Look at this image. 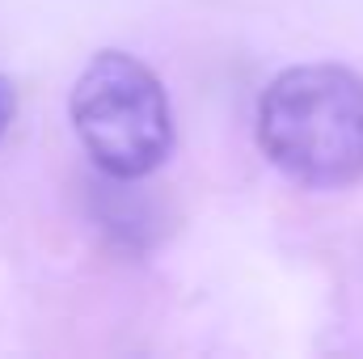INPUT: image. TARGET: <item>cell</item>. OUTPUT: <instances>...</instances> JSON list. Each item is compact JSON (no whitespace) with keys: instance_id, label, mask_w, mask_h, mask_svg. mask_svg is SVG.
<instances>
[{"instance_id":"7a4b0ae2","label":"cell","mask_w":363,"mask_h":359,"mask_svg":"<svg viewBox=\"0 0 363 359\" xmlns=\"http://www.w3.org/2000/svg\"><path fill=\"white\" fill-rule=\"evenodd\" d=\"M68 110L93 165L110 178H144L169 157V97L157 72L127 51H97L72 85Z\"/></svg>"},{"instance_id":"6da1fadb","label":"cell","mask_w":363,"mask_h":359,"mask_svg":"<svg viewBox=\"0 0 363 359\" xmlns=\"http://www.w3.org/2000/svg\"><path fill=\"white\" fill-rule=\"evenodd\" d=\"M258 144L291 182L334 190L363 174V77L304 64L274 77L258 101Z\"/></svg>"},{"instance_id":"3957f363","label":"cell","mask_w":363,"mask_h":359,"mask_svg":"<svg viewBox=\"0 0 363 359\" xmlns=\"http://www.w3.org/2000/svg\"><path fill=\"white\" fill-rule=\"evenodd\" d=\"M13 114H17V89H13V81L0 72V140H4V131L13 127Z\"/></svg>"}]
</instances>
